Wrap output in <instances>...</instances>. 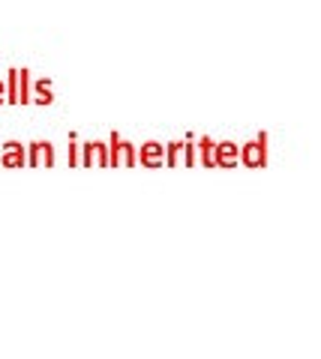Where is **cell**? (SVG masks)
Instances as JSON below:
<instances>
[{"mask_svg":"<svg viewBox=\"0 0 321 359\" xmlns=\"http://www.w3.org/2000/svg\"><path fill=\"white\" fill-rule=\"evenodd\" d=\"M243 162H247L249 168H261L264 165V147L261 144H247V147H243Z\"/></svg>","mask_w":321,"mask_h":359,"instance_id":"cell-8","label":"cell"},{"mask_svg":"<svg viewBox=\"0 0 321 359\" xmlns=\"http://www.w3.org/2000/svg\"><path fill=\"white\" fill-rule=\"evenodd\" d=\"M237 162V147L231 141H223V144H216V165L219 168H235Z\"/></svg>","mask_w":321,"mask_h":359,"instance_id":"cell-7","label":"cell"},{"mask_svg":"<svg viewBox=\"0 0 321 359\" xmlns=\"http://www.w3.org/2000/svg\"><path fill=\"white\" fill-rule=\"evenodd\" d=\"M181 150H183V144H169V165L181 162Z\"/></svg>","mask_w":321,"mask_h":359,"instance_id":"cell-10","label":"cell"},{"mask_svg":"<svg viewBox=\"0 0 321 359\" xmlns=\"http://www.w3.org/2000/svg\"><path fill=\"white\" fill-rule=\"evenodd\" d=\"M108 147L105 144H99V141H93V144H87L84 147V165L87 168H93V165H108V153H105Z\"/></svg>","mask_w":321,"mask_h":359,"instance_id":"cell-5","label":"cell"},{"mask_svg":"<svg viewBox=\"0 0 321 359\" xmlns=\"http://www.w3.org/2000/svg\"><path fill=\"white\" fill-rule=\"evenodd\" d=\"M37 102H39V105H48V102H51V93H48V90H42V87H39V96H37Z\"/></svg>","mask_w":321,"mask_h":359,"instance_id":"cell-11","label":"cell"},{"mask_svg":"<svg viewBox=\"0 0 321 359\" xmlns=\"http://www.w3.org/2000/svg\"><path fill=\"white\" fill-rule=\"evenodd\" d=\"M202 153H204V159H202V162H204L207 168H214V165H216V144L204 138V141H202Z\"/></svg>","mask_w":321,"mask_h":359,"instance_id":"cell-9","label":"cell"},{"mask_svg":"<svg viewBox=\"0 0 321 359\" xmlns=\"http://www.w3.org/2000/svg\"><path fill=\"white\" fill-rule=\"evenodd\" d=\"M138 159H136V150H132V144H126V141H120L117 135L112 138V156H108V165H136Z\"/></svg>","mask_w":321,"mask_h":359,"instance_id":"cell-1","label":"cell"},{"mask_svg":"<svg viewBox=\"0 0 321 359\" xmlns=\"http://www.w3.org/2000/svg\"><path fill=\"white\" fill-rule=\"evenodd\" d=\"M4 93H6V90H4V84H0V102H6V99H4Z\"/></svg>","mask_w":321,"mask_h":359,"instance_id":"cell-12","label":"cell"},{"mask_svg":"<svg viewBox=\"0 0 321 359\" xmlns=\"http://www.w3.org/2000/svg\"><path fill=\"white\" fill-rule=\"evenodd\" d=\"M4 168H21L25 165V147L21 144H15V141H9L6 147H4Z\"/></svg>","mask_w":321,"mask_h":359,"instance_id":"cell-6","label":"cell"},{"mask_svg":"<svg viewBox=\"0 0 321 359\" xmlns=\"http://www.w3.org/2000/svg\"><path fill=\"white\" fill-rule=\"evenodd\" d=\"M138 162L145 165V168H159V165L165 162V150H162V144H157V141H148L145 147H141Z\"/></svg>","mask_w":321,"mask_h":359,"instance_id":"cell-3","label":"cell"},{"mask_svg":"<svg viewBox=\"0 0 321 359\" xmlns=\"http://www.w3.org/2000/svg\"><path fill=\"white\" fill-rule=\"evenodd\" d=\"M9 102H27V72H9Z\"/></svg>","mask_w":321,"mask_h":359,"instance_id":"cell-4","label":"cell"},{"mask_svg":"<svg viewBox=\"0 0 321 359\" xmlns=\"http://www.w3.org/2000/svg\"><path fill=\"white\" fill-rule=\"evenodd\" d=\"M30 165H33V168H51V165H54V150H51V144H46V141L30 144Z\"/></svg>","mask_w":321,"mask_h":359,"instance_id":"cell-2","label":"cell"}]
</instances>
